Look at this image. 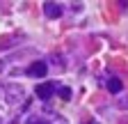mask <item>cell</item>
I'll return each mask as SVG.
<instances>
[{
  "instance_id": "obj_1",
  "label": "cell",
  "mask_w": 128,
  "mask_h": 124,
  "mask_svg": "<svg viewBox=\"0 0 128 124\" xmlns=\"http://www.w3.org/2000/svg\"><path fill=\"white\" fill-rule=\"evenodd\" d=\"M28 74L34 76V78H44V76L48 74V65L46 62H32V65L28 67Z\"/></svg>"
},
{
  "instance_id": "obj_2",
  "label": "cell",
  "mask_w": 128,
  "mask_h": 124,
  "mask_svg": "<svg viewBox=\"0 0 128 124\" xmlns=\"http://www.w3.org/2000/svg\"><path fill=\"white\" fill-rule=\"evenodd\" d=\"M34 92H37L39 99H50L53 92H55V85H53V83H39V85L34 87Z\"/></svg>"
},
{
  "instance_id": "obj_3",
  "label": "cell",
  "mask_w": 128,
  "mask_h": 124,
  "mask_svg": "<svg viewBox=\"0 0 128 124\" xmlns=\"http://www.w3.org/2000/svg\"><path fill=\"white\" fill-rule=\"evenodd\" d=\"M44 14H46L48 19H60L62 16V7L57 3H46L44 5Z\"/></svg>"
},
{
  "instance_id": "obj_4",
  "label": "cell",
  "mask_w": 128,
  "mask_h": 124,
  "mask_svg": "<svg viewBox=\"0 0 128 124\" xmlns=\"http://www.w3.org/2000/svg\"><path fill=\"white\" fill-rule=\"evenodd\" d=\"M121 87H124V83H121L119 78H110V81H108V90L112 92V94H117V92H121Z\"/></svg>"
},
{
  "instance_id": "obj_5",
  "label": "cell",
  "mask_w": 128,
  "mask_h": 124,
  "mask_svg": "<svg viewBox=\"0 0 128 124\" xmlns=\"http://www.w3.org/2000/svg\"><path fill=\"white\" fill-rule=\"evenodd\" d=\"M14 94H16V97H23V90H21V87H7V97H9L7 101H9V103H14Z\"/></svg>"
},
{
  "instance_id": "obj_6",
  "label": "cell",
  "mask_w": 128,
  "mask_h": 124,
  "mask_svg": "<svg viewBox=\"0 0 128 124\" xmlns=\"http://www.w3.org/2000/svg\"><path fill=\"white\" fill-rule=\"evenodd\" d=\"M57 94H60L64 101H69V99H71V90H69V87H60V90H57Z\"/></svg>"
},
{
  "instance_id": "obj_7",
  "label": "cell",
  "mask_w": 128,
  "mask_h": 124,
  "mask_svg": "<svg viewBox=\"0 0 128 124\" xmlns=\"http://www.w3.org/2000/svg\"><path fill=\"white\" fill-rule=\"evenodd\" d=\"M25 124H50V122H48V119H41V117H30Z\"/></svg>"
},
{
  "instance_id": "obj_8",
  "label": "cell",
  "mask_w": 128,
  "mask_h": 124,
  "mask_svg": "<svg viewBox=\"0 0 128 124\" xmlns=\"http://www.w3.org/2000/svg\"><path fill=\"white\" fill-rule=\"evenodd\" d=\"M119 108H128V97H126V99H121V101H119Z\"/></svg>"
},
{
  "instance_id": "obj_9",
  "label": "cell",
  "mask_w": 128,
  "mask_h": 124,
  "mask_svg": "<svg viewBox=\"0 0 128 124\" xmlns=\"http://www.w3.org/2000/svg\"><path fill=\"white\" fill-rule=\"evenodd\" d=\"M89 124H96V122H89Z\"/></svg>"
}]
</instances>
